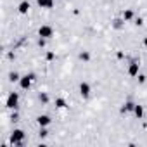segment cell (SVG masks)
Returning <instances> with one entry per match:
<instances>
[{
  "mask_svg": "<svg viewBox=\"0 0 147 147\" xmlns=\"http://www.w3.org/2000/svg\"><path fill=\"white\" fill-rule=\"evenodd\" d=\"M11 80H12V82H18V80H19V75H18V73H12V75H11Z\"/></svg>",
  "mask_w": 147,
  "mask_h": 147,
  "instance_id": "cell-16",
  "label": "cell"
},
{
  "mask_svg": "<svg viewBox=\"0 0 147 147\" xmlns=\"http://www.w3.org/2000/svg\"><path fill=\"white\" fill-rule=\"evenodd\" d=\"M66 106H67V102H66L62 97H57V99H55V107H61V109H64Z\"/></svg>",
  "mask_w": 147,
  "mask_h": 147,
  "instance_id": "cell-11",
  "label": "cell"
},
{
  "mask_svg": "<svg viewBox=\"0 0 147 147\" xmlns=\"http://www.w3.org/2000/svg\"><path fill=\"white\" fill-rule=\"evenodd\" d=\"M33 80H35V75H33V73H30V75H24L23 78H19V85H21V88H23V90H28V88L31 87Z\"/></svg>",
  "mask_w": 147,
  "mask_h": 147,
  "instance_id": "cell-3",
  "label": "cell"
},
{
  "mask_svg": "<svg viewBox=\"0 0 147 147\" xmlns=\"http://www.w3.org/2000/svg\"><path fill=\"white\" fill-rule=\"evenodd\" d=\"M80 59L85 61V62H88V61H90V54H88V52H82V54H80Z\"/></svg>",
  "mask_w": 147,
  "mask_h": 147,
  "instance_id": "cell-14",
  "label": "cell"
},
{
  "mask_svg": "<svg viewBox=\"0 0 147 147\" xmlns=\"http://www.w3.org/2000/svg\"><path fill=\"white\" fill-rule=\"evenodd\" d=\"M36 121H38V125H40V126H49L52 119H50V116H47V114H42V116H38V119H36Z\"/></svg>",
  "mask_w": 147,
  "mask_h": 147,
  "instance_id": "cell-8",
  "label": "cell"
},
{
  "mask_svg": "<svg viewBox=\"0 0 147 147\" xmlns=\"http://www.w3.org/2000/svg\"><path fill=\"white\" fill-rule=\"evenodd\" d=\"M144 45H145V47H147V36H145V38H144Z\"/></svg>",
  "mask_w": 147,
  "mask_h": 147,
  "instance_id": "cell-19",
  "label": "cell"
},
{
  "mask_svg": "<svg viewBox=\"0 0 147 147\" xmlns=\"http://www.w3.org/2000/svg\"><path fill=\"white\" fill-rule=\"evenodd\" d=\"M18 11H19V14H28V11H30V2H28V0H24V2L19 4Z\"/></svg>",
  "mask_w": 147,
  "mask_h": 147,
  "instance_id": "cell-9",
  "label": "cell"
},
{
  "mask_svg": "<svg viewBox=\"0 0 147 147\" xmlns=\"http://www.w3.org/2000/svg\"><path fill=\"white\" fill-rule=\"evenodd\" d=\"M119 26H121V21H119V19H116V21H114V28H119Z\"/></svg>",
  "mask_w": 147,
  "mask_h": 147,
  "instance_id": "cell-18",
  "label": "cell"
},
{
  "mask_svg": "<svg viewBox=\"0 0 147 147\" xmlns=\"http://www.w3.org/2000/svg\"><path fill=\"white\" fill-rule=\"evenodd\" d=\"M135 24H137V26H142V24H144V19H142V18H137V19H135Z\"/></svg>",
  "mask_w": 147,
  "mask_h": 147,
  "instance_id": "cell-17",
  "label": "cell"
},
{
  "mask_svg": "<svg viewBox=\"0 0 147 147\" xmlns=\"http://www.w3.org/2000/svg\"><path fill=\"white\" fill-rule=\"evenodd\" d=\"M18 104H19V94H18V92H11V94H9V97H7L5 106H7L9 109H16V107H18Z\"/></svg>",
  "mask_w": 147,
  "mask_h": 147,
  "instance_id": "cell-2",
  "label": "cell"
},
{
  "mask_svg": "<svg viewBox=\"0 0 147 147\" xmlns=\"http://www.w3.org/2000/svg\"><path fill=\"white\" fill-rule=\"evenodd\" d=\"M23 138H24V131H23V130H14V131H12V135H11L12 144H21V142H23Z\"/></svg>",
  "mask_w": 147,
  "mask_h": 147,
  "instance_id": "cell-4",
  "label": "cell"
},
{
  "mask_svg": "<svg viewBox=\"0 0 147 147\" xmlns=\"http://www.w3.org/2000/svg\"><path fill=\"white\" fill-rule=\"evenodd\" d=\"M123 19H125V21H130V19H133V11H131V9H126V11L123 12Z\"/></svg>",
  "mask_w": 147,
  "mask_h": 147,
  "instance_id": "cell-12",
  "label": "cell"
},
{
  "mask_svg": "<svg viewBox=\"0 0 147 147\" xmlns=\"http://www.w3.org/2000/svg\"><path fill=\"white\" fill-rule=\"evenodd\" d=\"M133 107H135L133 102H126V104L121 107V111H123V113H128V111H133Z\"/></svg>",
  "mask_w": 147,
  "mask_h": 147,
  "instance_id": "cell-13",
  "label": "cell"
},
{
  "mask_svg": "<svg viewBox=\"0 0 147 147\" xmlns=\"http://www.w3.org/2000/svg\"><path fill=\"white\" fill-rule=\"evenodd\" d=\"M45 59H47V61H52V59H55V52H52V50H49V52L45 54Z\"/></svg>",
  "mask_w": 147,
  "mask_h": 147,
  "instance_id": "cell-15",
  "label": "cell"
},
{
  "mask_svg": "<svg viewBox=\"0 0 147 147\" xmlns=\"http://www.w3.org/2000/svg\"><path fill=\"white\" fill-rule=\"evenodd\" d=\"M38 35H40L42 38H52V36H54V28H52L50 24H42V26L38 28Z\"/></svg>",
  "mask_w": 147,
  "mask_h": 147,
  "instance_id": "cell-1",
  "label": "cell"
},
{
  "mask_svg": "<svg viewBox=\"0 0 147 147\" xmlns=\"http://www.w3.org/2000/svg\"><path fill=\"white\" fill-rule=\"evenodd\" d=\"M138 67H140V64H138L137 61L130 62V66H128V75H130V76H137V75H138Z\"/></svg>",
  "mask_w": 147,
  "mask_h": 147,
  "instance_id": "cell-6",
  "label": "cell"
},
{
  "mask_svg": "<svg viewBox=\"0 0 147 147\" xmlns=\"http://www.w3.org/2000/svg\"><path fill=\"white\" fill-rule=\"evenodd\" d=\"M90 92H92V88H90V85L87 83V82H82L80 83V94H82V97H88L90 95Z\"/></svg>",
  "mask_w": 147,
  "mask_h": 147,
  "instance_id": "cell-5",
  "label": "cell"
},
{
  "mask_svg": "<svg viewBox=\"0 0 147 147\" xmlns=\"http://www.w3.org/2000/svg\"><path fill=\"white\" fill-rule=\"evenodd\" d=\"M36 4H38V7H42V9H52L54 7V0H36Z\"/></svg>",
  "mask_w": 147,
  "mask_h": 147,
  "instance_id": "cell-7",
  "label": "cell"
},
{
  "mask_svg": "<svg viewBox=\"0 0 147 147\" xmlns=\"http://www.w3.org/2000/svg\"><path fill=\"white\" fill-rule=\"evenodd\" d=\"M133 113H135V116L140 119V118L144 116V107H142V106H138V104H135V107H133Z\"/></svg>",
  "mask_w": 147,
  "mask_h": 147,
  "instance_id": "cell-10",
  "label": "cell"
}]
</instances>
